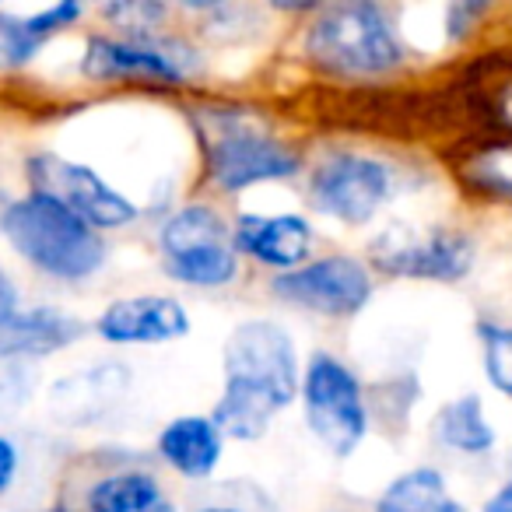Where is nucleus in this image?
Segmentation results:
<instances>
[{
  "label": "nucleus",
  "instance_id": "12",
  "mask_svg": "<svg viewBox=\"0 0 512 512\" xmlns=\"http://www.w3.org/2000/svg\"><path fill=\"white\" fill-rule=\"evenodd\" d=\"M123 390H127V372L116 365H99L60 379L50 393V411L64 425H92L123 397Z\"/></svg>",
  "mask_w": 512,
  "mask_h": 512
},
{
  "label": "nucleus",
  "instance_id": "13",
  "mask_svg": "<svg viewBox=\"0 0 512 512\" xmlns=\"http://www.w3.org/2000/svg\"><path fill=\"white\" fill-rule=\"evenodd\" d=\"M88 78H155L179 85L183 71L165 50L148 43H120V39H92L85 53Z\"/></svg>",
  "mask_w": 512,
  "mask_h": 512
},
{
  "label": "nucleus",
  "instance_id": "16",
  "mask_svg": "<svg viewBox=\"0 0 512 512\" xmlns=\"http://www.w3.org/2000/svg\"><path fill=\"white\" fill-rule=\"evenodd\" d=\"M88 509L92 512H176L158 481L151 474H113L99 481L88 495Z\"/></svg>",
  "mask_w": 512,
  "mask_h": 512
},
{
  "label": "nucleus",
  "instance_id": "10",
  "mask_svg": "<svg viewBox=\"0 0 512 512\" xmlns=\"http://www.w3.org/2000/svg\"><path fill=\"white\" fill-rule=\"evenodd\" d=\"M95 330L109 344H165L190 334V316L176 299L137 295L102 309Z\"/></svg>",
  "mask_w": 512,
  "mask_h": 512
},
{
  "label": "nucleus",
  "instance_id": "26",
  "mask_svg": "<svg viewBox=\"0 0 512 512\" xmlns=\"http://www.w3.org/2000/svg\"><path fill=\"white\" fill-rule=\"evenodd\" d=\"M15 470H18V449H15V442L0 435V495L15 481Z\"/></svg>",
  "mask_w": 512,
  "mask_h": 512
},
{
  "label": "nucleus",
  "instance_id": "24",
  "mask_svg": "<svg viewBox=\"0 0 512 512\" xmlns=\"http://www.w3.org/2000/svg\"><path fill=\"white\" fill-rule=\"evenodd\" d=\"M78 18H81V4H78V0H60V4H53V8H46V11H39V15L25 18V22H29L32 36H36L39 43H46L53 32L67 29V25L78 22Z\"/></svg>",
  "mask_w": 512,
  "mask_h": 512
},
{
  "label": "nucleus",
  "instance_id": "2",
  "mask_svg": "<svg viewBox=\"0 0 512 512\" xmlns=\"http://www.w3.org/2000/svg\"><path fill=\"white\" fill-rule=\"evenodd\" d=\"M0 228L29 264H36L39 271L53 274V278H92L106 260V246H102L99 232L78 214L60 207L57 200L39 197V193L15 200L0 218Z\"/></svg>",
  "mask_w": 512,
  "mask_h": 512
},
{
  "label": "nucleus",
  "instance_id": "28",
  "mask_svg": "<svg viewBox=\"0 0 512 512\" xmlns=\"http://www.w3.org/2000/svg\"><path fill=\"white\" fill-rule=\"evenodd\" d=\"M15 379H18V372H11V376L0 379V411H11L18 400L29 397V393H25V386H11Z\"/></svg>",
  "mask_w": 512,
  "mask_h": 512
},
{
  "label": "nucleus",
  "instance_id": "8",
  "mask_svg": "<svg viewBox=\"0 0 512 512\" xmlns=\"http://www.w3.org/2000/svg\"><path fill=\"white\" fill-rule=\"evenodd\" d=\"M372 260L379 271L400 274V278L460 281L474 264V246L467 235L449 228H432V232L390 228L372 242Z\"/></svg>",
  "mask_w": 512,
  "mask_h": 512
},
{
  "label": "nucleus",
  "instance_id": "30",
  "mask_svg": "<svg viewBox=\"0 0 512 512\" xmlns=\"http://www.w3.org/2000/svg\"><path fill=\"white\" fill-rule=\"evenodd\" d=\"M200 512H239V509H200Z\"/></svg>",
  "mask_w": 512,
  "mask_h": 512
},
{
  "label": "nucleus",
  "instance_id": "3",
  "mask_svg": "<svg viewBox=\"0 0 512 512\" xmlns=\"http://www.w3.org/2000/svg\"><path fill=\"white\" fill-rule=\"evenodd\" d=\"M306 50L341 74H386L404 60L386 15L376 4H337L309 29Z\"/></svg>",
  "mask_w": 512,
  "mask_h": 512
},
{
  "label": "nucleus",
  "instance_id": "11",
  "mask_svg": "<svg viewBox=\"0 0 512 512\" xmlns=\"http://www.w3.org/2000/svg\"><path fill=\"white\" fill-rule=\"evenodd\" d=\"M309 232L306 218L299 214H278V218H264V214H242L235 225V246L249 253L260 264L292 271L302 264V256L309 253Z\"/></svg>",
  "mask_w": 512,
  "mask_h": 512
},
{
  "label": "nucleus",
  "instance_id": "5",
  "mask_svg": "<svg viewBox=\"0 0 512 512\" xmlns=\"http://www.w3.org/2000/svg\"><path fill=\"white\" fill-rule=\"evenodd\" d=\"M302 400H306V421L316 439L334 456L355 453L369 418H365L362 386L348 372V365H341L334 355H316L306 369Z\"/></svg>",
  "mask_w": 512,
  "mask_h": 512
},
{
  "label": "nucleus",
  "instance_id": "31",
  "mask_svg": "<svg viewBox=\"0 0 512 512\" xmlns=\"http://www.w3.org/2000/svg\"><path fill=\"white\" fill-rule=\"evenodd\" d=\"M50 512H67V509H50Z\"/></svg>",
  "mask_w": 512,
  "mask_h": 512
},
{
  "label": "nucleus",
  "instance_id": "7",
  "mask_svg": "<svg viewBox=\"0 0 512 512\" xmlns=\"http://www.w3.org/2000/svg\"><path fill=\"white\" fill-rule=\"evenodd\" d=\"M390 197V169L365 155H330L309 179V200L320 214L365 225Z\"/></svg>",
  "mask_w": 512,
  "mask_h": 512
},
{
  "label": "nucleus",
  "instance_id": "17",
  "mask_svg": "<svg viewBox=\"0 0 512 512\" xmlns=\"http://www.w3.org/2000/svg\"><path fill=\"white\" fill-rule=\"evenodd\" d=\"M435 435H439V442H446L449 449L467 453V456H484L495 446V432H491L488 418H484L481 397H474V393H467V397L442 407L439 418H435Z\"/></svg>",
  "mask_w": 512,
  "mask_h": 512
},
{
  "label": "nucleus",
  "instance_id": "19",
  "mask_svg": "<svg viewBox=\"0 0 512 512\" xmlns=\"http://www.w3.org/2000/svg\"><path fill=\"white\" fill-rule=\"evenodd\" d=\"M221 242H232L228 239V228L221 221L218 211L204 204H190L183 211H176L162 228V253L165 260L172 256H186V253H197V249L207 246H221Z\"/></svg>",
  "mask_w": 512,
  "mask_h": 512
},
{
  "label": "nucleus",
  "instance_id": "9",
  "mask_svg": "<svg viewBox=\"0 0 512 512\" xmlns=\"http://www.w3.org/2000/svg\"><path fill=\"white\" fill-rule=\"evenodd\" d=\"M274 295L320 316H355L372 299V278L355 256H327L274 278Z\"/></svg>",
  "mask_w": 512,
  "mask_h": 512
},
{
  "label": "nucleus",
  "instance_id": "25",
  "mask_svg": "<svg viewBox=\"0 0 512 512\" xmlns=\"http://www.w3.org/2000/svg\"><path fill=\"white\" fill-rule=\"evenodd\" d=\"M106 15L120 22L123 29H148L151 22L165 18V8H158V4H106Z\"/></svg>",
  "mask_w": 512,
  "mask_h": 512
},
{
  "label": "nucleus",
  "instance_id": "15",
  "mask_svg": "<svg viewBox=\"0 0 512 512\" xmlns=\"http://www.w3.org/2000/svg\"><path fill=\"white\" fill-rule=\"evenodd\" d=\"M158 453L183 477H207L221 460V432L211 418H176L158 435Z\"/></svg>",
  "mask_w": 512,
  "mask_h": 512
},
{
  "label": "nucleus",
  "instance_id": "21",
  "mask_svg": "<svg viewBox=\"0 0 512 512\" xmlns=\"http://www.w3.org/2000/svg\"><path fill=\"white\" fill-rule=\"evenodd\" d=\"M481 348H484V372L491 386L512 400V327L481 323Z\"/></svg>",
  "mask_w": 512,
  "mask_h": 512
},
{
  "label": "nucleus",
  "instance_id": "27",
  "mask_svg": "<svg viewBox=\"0 0 512 512\" xmlns=\"http://www.w3.org/2000/svg\"><path fill=\"white\" fill-rule=\"evenodd\" d=\"M18 313H22V309H18V292H15V285H11L8 274L0 271V323L15 320Z\"/></svg>",
  "mask_w": 512,
  "mask_h": 512
},
{
  "label": "nucleus",
  "instance_id": "6",
  "mask_svg": "<svg viewBox=\"0 0 512 512\" xmlns=\"http://www.w3.org/2000/svg\"><path fill=\"white\" fill-rule=\"evenodd\" d=\"M29 179L39 197L57 200L92 228H123L137 218V207L88 165L67 162L60 155H36L29 162Z\"/></svg>",
  "mask_w": 512,
  "mask_h": 512
},
{
  "label": "nucleus",
  "instance_id": "23",
  "mask_svg": "<svg viewBox=\"0 0 512 512\" xmlns=\"http://www.w3.org/2000/svg\"><path fill=\"white\" fill-rule=\"evenodd\" d=\"M39 39L29 32V22L15 15H0V71L25 67L39 53Z\"/></svg>",
  "mask_w": 512,
  "mask_h": 512
},
{
  "label": "nucleus",
  "instance_id": "29",
  "mask_svg": "<svg viewBox=\"0 0 512 512\" xmlns=\"http://www.w3.org/2000/svg\"><path fill=\"white\" fill-rule=\"evenodd\" d=\"M484 512H512V481L491 495V502L484 505Z\"/></svg>",
  "mask_w": 512,
  "mask_h": 512
},
{
  "label": "nucleus",
  "instance_id": "4",
  "mask_svg": "<svg viewBox=\"0 0 512 512\" xmlns=\"http://www.w3.org/2000/svg\"><path fill=\"white\" fill-rule=\"evenodd\" d=\"M207 169L221 190H246L264 179H288L299 172V158L281 141L242 116H214V127L204 130Z\"/></svg>",
  "mask_w": 512,
  "mask_h": 512
},
{
  "label": "nucleus",
  "instance_id": "22",
  "mask_svg": "<svg viewBox=\"0 0 512 512\" xmlns=\"http://www.w3.org/2000/svg\"><path fill=\"white\" fill-rule=\"evenodd\" d=\"M470 176L484 193L512 200V144H495V148L481 151L470 165Z\"/></svg>",
  "mask_w": 512,
  "mask_h": 512
},
{
  "label": "nucleus",
  "instance_id": "18",
  "mask_svg": "<svg viewBox=\"0 0 512 512\" xmlns=\"http://www.w3.org/2000/svg\"><path fill=\"white\" fill-rule=\"evenodd\" d=\"M376 512H467L446 491L439 470H411L383 491Z\"/></svg>",
  "mask_w": 512,
  "mask_h": 512
},
{
  "label": "nucleus",
  "instance_id": "20",
  "mask_svg": "<svg viewBox=\"0 0 512 512\" xmlns=\"http://www.w3.org/2000/svg\"><path fill=\"white\" fill-rule=\"evenodd\" d=\"M165 267H169L172 278L183 281V285L218 288L235 278L239 260H235L232 242H221V246H207V249H197V253L172 256V260H165Z\"/></svg>",
  "mask_w": 512,
  "mask_h": 512
},
{
  "label": "nucleus",
  "instance_id": "1",
  "mask_svg": "<svg viewBox=\"0 0 512 512\" xmlns=\"http://www.w3.org/2000/svg\"><path fill=\"white\" fill-rule=\"evenodd\" d=\"M299 393L295 344L278 323L253 320L232 330L225 344V393L214 404V428L232 439H260L274 411Z\"/></svg>",
  "mask_w": 512,
  "mask_h": 512
},
{
  "label": "nucleus",
  "instance_id": "14",
  "mask_svg": "<svg viewBox=\"0 0 512 512\" xmlns=\"http://www.w3.org/2000/svg\"><path fill=\"white\" fill-rule=\"evenodd\" d=\"M81 337V323L57 309H29L18 313L15 320L0 323V358H22V355H53Z\"/></svg>",
  "mask_w": 512,
  "mask_h": 512
}]
</instances>
